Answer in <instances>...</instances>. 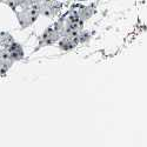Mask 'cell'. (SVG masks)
I'll return each instance as SVG.
<instances>
[{
    "instance_id": "cell-2",
    "label": "cell",
    "mask_w": 147,
    "mask_h": 147,
    "mask_svg": "<svg viewBox=\"0 0 147 147\" xmlns=\"http://www.w3.org/2000/svg\"><path fill=\"white\" fill-rule=\"evenodd\" d=\"M61 36V34L59 33V31L53 26V28H48L44 35H42V44L45 45H51L52 42H55Z\"/></svg>"
},
{
    "instance_id": "cell-3",
    "label": "cell",
    "mask_w": 147,
    "mask_h": 147,
    "mask_svg": "<svg viewBox=\"0 0 147 147\" xmlns=\"http://www.w3.org/2000/svg\"><path fill=\"white\" fill-rule=\"evenodd\" d=\"M79 1H85V0H79Z\"/></svg>"
},
{
    "instance_id": "cell-1",
    "label": "cell",
    "mask_w": 147,
    "mask_h": 147,
    "mask_svg": "<svg viewBox=\"0 0 147 147\" xmlns=\"http://www.w3.org/2000/svg\"><path fill=\"white\" fill-rule=\"evenodd\" d=\"M39 14H40L39 7L36 6L34 3H32L28 6L22 7L20 12L17 11V16H18L19 22H20V25L22 27H27V26L31 25V24H33Z\"/></svg>"
}]
</instances>
